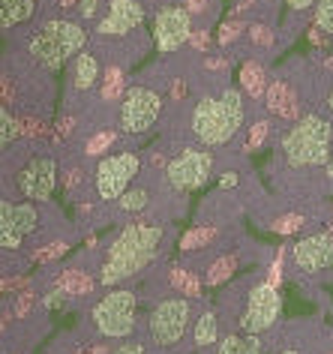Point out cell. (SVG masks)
I'll return each instance as SVG.
<instances>
[{"instance_id":"obj_1","label":"cell","mask_w":333,"mask_h":354,"mask_svg":"<svg viewBox=\"0 0 333 354\" xmlns=\"http://www.w3.org/2000/svg\"><path fill=\"white\" fill-rule=\"evenodd\" d=\"M162 243V225L133 223L120 232L108 246V259L102 264L99 282L102 286H117L120 279L135 277L156 259Z\"/></svg>"},{"instance_id":"obj_2","label":"cell","mask_w":333,"mask_h":354,"mask_svg":"<svg viewBox=\"0 0 333 354\" xmlns=\"http://www.w3.org/2000/svg\"><path fill=\"white\" fill-rule=\"evenodd\" d=\"M243 127V96L225 87L219 96H204L192 111V136L204 147L229 145Z\"/></svg>"},{"instance_id":"obj_3","label":"cell","mask_w":333,"mask_h":354,"mask_svg":"<svg viewBox=\"0 0 333 354\" xmlns=\"http://www.w3.org/2000/svg\"><path fill=\"white\" fill-rule=\"evenodd\" d=\"M87 46V33L78 21H66V19H51L33 33L30 39V57L46 69H60L69 57H78Z\"/></svg>"},{"instance_id":"obj_4","label":"cell","mask_w":333,"mask_h":354,"mask_svg":"<svg viewBox=\"0 0 333 354\" xmlns=\"http://www.w3.org/2000/svg\"><path fill=\"white\" fill-rule=\"evenodd\" d=\"M330 123L318 114H306L283 136V153L292 168H312L327 165L330 159Z\"/></svg>"},{"instance_id":"obj_5","label":"cell","mask_w":333,"mask_h":354,"mask_svg":"<svg viewBox=\"0 0 333 354\" xmlns=\"http://www.w3.org/2000/svg\"><path fill=\"white\" fill-rule=\"evenodd\" d=\"M93 324L108 339H126L135 330V295L129 288L108 291L93 306Z\"/></svg>"},{"instance_id":"obj_6","label":"cell","mask_w":333,"mask_h":354,"mask_svg":"<svg viewBox=\"0 0 333 354\" xmlns=\"http://www.w3.org/2000/svg\"><path fill=\"white\" fill-rule=\"evenodd\" d=\"M213 174V153L204 147H187L178 156L169 159L165 165V177H169V187L178 192H192L198 187H204Z\"/></svg>"},{"instance_id":"obj_7","label":"cell","mask_w":333,"mask_h":354,"mask_svg":"<svg viewBox=\"0 0 333 354\" xmlns=\"http://www.w3.org/2000/svg\"><path fill=\"white\" fill-rule=\"evenodd\" d=\"M162 114V100L160 93L151 91V87H129V91L124 93V102H120V129L129 132V136H138V132H147L153 127L156 120H160Z\"/></svg>"},{"instance_id":"obj_8","label":"cell","mask_w":333,"mask_h":354,"mask_svg":"<svg viewBox=\"0 0 333 354\" xmlns=\"http://www.w3.org/2000/svg\"><path fill=\"white\" fill-rule=\"evenodd\" d=\"M138 165H142V159H138V153H133V150L105 156L102 162L96 165V177H93L99 198L102 201H117L129 189V183L135 180Z\"/></svg>"},{"instance_id":"obj_9","label":"cell","mask_w":333,"mask_h":354,"mask_svg":"<svg viewBox=\"0 0 333 354\" xmlns=\"http://www.w3.org/2000/svg\"><path fill=\"white\" fill-rule=\"evenodd\" d=\"M189 315H192V309H189V300L183 295L162 300V304L151 313V336H153V342L162 345V348L178 345L183 336H187Z\"/></svg>"},{"instance_id":"obj_10","label":"cell","mask_w":333,"mask_h":354,"mask_svg":"<svg viewBox=\"0 0 333 354\" xmlns=\"http://www.w3.org/2000/svg\"><path fill=\"white\" fill-rule=\"evenodd\" d=\"M192 37V12L183 3H165L153 19V46L162 55L178 51Z\"/></svg>"},{"instance_id":"obj_11","label":"cell","mask_w":333,"mask_h":354,"mask_svg":"<svg viewBox=\"0 0 333 354\" xmlns=\"http://www.w3.org/2000/svg\"><path fill=\"white\" fill-rule=\"evenodd\" d=\"M279 313H283V297L276 291V282H258L256 288L249 291V300H247V309L240 315V327L243 333H261L267 327L276 324Z\"/></svg>"},{"instance_id":"obj_12","label":"cell","mask_w":333,"mask_h":354,"mask_svg":"<svg viewBox=\"0 0 333 354\" xmlns=\"http://www.w3.org/2000/svg\"><path fill=\"white\" fill-rule=\"evenodd\" d=\"M39 214L33 205H12V201H3L0 205V246L3 250H19L21 237L37 232Z\"/></svg>"},{"instance_id":"obj_13","label":"cell","mask_w":333,"mask_h":354,"mask_svg":"<svg viewBox=\"0 0 333 354\" xmlns=\"http://www.w3.org/2000/svg\"><path fill=\"white\" fill-rule=\"evenodd\" d=\"M55 177L57 165L51 156H33L28 165L19 171V189L30 201H48L55 192Z\"/></svg>"},{"instance_id":"obj_14","label":"cell","mask_w":333,"mask_h":354,"mask_svg":"<svg viewBox=\"0 0 333 354\" xmlns=\"http://www.w3.org/2000/svg\"><path fill=\"white\" fill-rule=\"evenodd\" d=\"M144 21V10L138 0H111L108 12L99 19L96 33L105 39H117V37H129L133 30L142 28Z\"/></svg>"},{"instance_id":"obj_15","label":"cell","mask_w":333,"mask_h":354,"mask_svg":"<svg viewBox=\"0 0 333 354\" xmlns=\"http://www.w3.org/2000/svg\"><path fill=\"white\" fill-rule=\"evenodd\" d=\"M294 264L306 273H318L333 268V234H310L292 246Z\"/></svg>"},{"instance_id":"obj_16","label":"cell","mask_w":333,"mask_h":354,"mask_svg":"<svg viewBox=\"0 0 333 354\" xmlns=\"http://www.w3.org/2000/svg\"><path fill=\"white\" fill-rule=\"evenodd\" d=\"M267 105H270V111H274V114H279V118H288V120L301 114L292 87H288L285 82H270L267 84Z\"/></svg>"},{"instance_id":"obj_17","label":"cell","mask_w":333,"mask_h":354,"mask_svg":"<svg viewBox=\"0 0 333 354\" xmlns=\"http://www.w3.org/2000/svg\"><path fill=\"white\" fill-rule=\"evenodd\" d=\"M33 12H37L33 0H0V24H3V30L24 24L28 19H33Z\"/></svg>"},{"instance_id":"obj_18","label":"cell","mask_w":333,"mask_h":354,"mask_svg":"<svg viewBox=\"0 0 333 354\" xmlns=\"http://www.w3.org/2000/svg\"><path fill=\"white\" fill-rule=\"evenodd\" d=\"M96 78H99V64H96V57L91 51H82L73 64V87L75 91H91L96 84Z\"/></svg>"},{"instance_id":"obj_19","label":"cell","mask_w":333,"mask_h":354,"mask_svg":"<svg viewBox=\"0 0 333 354\" xmlns=\"http://www.w3.org/2000/svg\"><path fill=\"white\" fill-rule=\"evenodd\" d=\"M219 354H265V351H261L256 333H247V336H225L222 345H219Z\"/></svg>"},{"instance_id":"obj_20","label":"cell","mask_w":333,"mask_h":354,"mask_svg":"<svg viewBox=\"0 0 333 354\" xmlns=\"http://www.w3.org/2000/svg\"><path fill=\"white\" fill-rule=\"evenodd\" d=\"M219 336V322L213 313H201L198 322H196V345L198 348H207V345H213Z\"/></svg>"},{"instance_id":"obj_21","label":"cell","mask_w":333,"mask_h":354,"mask_svg":"<svg viewBox=\"0 0 333 354\" xmlns=\"http://www.w3.org/2000/svg\"><path fill=\"white\" fill-rule=\"evenodd\" d=\"M240 84H243V91L247 93H252V96H261L265 93V69H261L258 64H243V69H240Z\"/></svg>"},{"instance_id":"obj_22","label":"cell","mask_w":333,"mask_h":354,"mask_svg":"<svg viewBox=\"0 0 333 354\" xmlns=\"http://www.w3.org/2000/svg\"><path fill=\"white\" fill-rule=\"evenodd\" d=\"M147 201H151L147 189L133 187V189H126L124 196L117 198V205H120V210H124V214H138V210H144V207H147Z\"/></svg>"},{"instance_id":"obj_23","label":"cell","mask_w":333,"mask_h":354,"mask_svg":"<svg viewBox=\"0 0 333 354\" xmlns=\"http://www.w3.org/2000/svg\"><path fill=\"white\" fill-rule=\"evenodd\" d=\"M60 288H64L66 295H84V291L93 288V279H87V273L69 270V273H64V279H60Z\"/></svg>"},{"instance_id":"obj_24","label":"cell","mask_w":333,"mask_h":354,"mask_svg":"<svg viewBox=\"0 0 333 354\" xmlns=\"http://www.w3.org/2000/svg\"><path fill=\"white\" fill-rule=\"evenodd\" d=\"M315 28L333 37V0H318L315 3Z\"/></svg>"},{"instance_id":"obj_25","label":"cell","mask_w":333,"mask_h":354,"mask_svg":"<svg viewBox=\"0 0 333 354\" xmlns=\"http://www.w3.org/2000/svg\"><path fill=\"white\" fill-rule=\"evenodd\" d=\"M124 91V73L117 66L105 69V84H102V100H115V96Z\"/></svg>"},{"instance_id":"obj_26","label":"cell","mask_w":333,"mask_h":354,"mask_svg":"<svg viewBox=\"0 0 333 354\" xmlns=\"http://www.w3.org/2000/svg\"><path fill=\"white\" fill-rule=\"evenodd\" d=\"M111 145H115V132H96V136L91 138V141H84V156H99V153H105Z\"/></svg>"},{"instance_id":"obj_27","label":"cell","mask_w":333,"mask_h":354,"mask_svg":"<svg viewBox=\"0 0 333 354\" xmlns=\"http://www.w3.org/2000/svg\"><path fill=\"white\" fill-rule=\"evenodd\" d=\"M207 241H213V228H192V232L180 241V250L192 252V250H198V246H204Z\"/></svg>"},{"instance_id":"obj_28","label":"cell","mask_w":333,"mask_h":354,"mask_svg":"<svg viewBox=\"0 0 333 354\" xmlns=\"http://www.w3.org/2000/svg\"><path fill=\"white\" fill-rule=\"evenodd\" d=\"M231 270H234V259H229V255H225V259H219L213 268H210V273H207V286H219V282H225L231 277Z\"/></svg>"},{"instance_id":"obj_29","label":"cell","mask_w":333,"mask_h":354,"mask_svg":"<svg viewBox=\"0 0 333 354\" xmlns=\"http://www.w3.org/2000/svg\"><path fill=\"white\" fill-rule=\"evenodd\" d=\"M171 286L178 288L183 297H196L198 295V282L192 279L187 270H171Z\"/></svg>"},{"instance_id":"obj_30","label":"cell","mask_w":333,"mask_h":354,"mask_svg":"<svg viewBox=\"0 0 333 354\" xmlns=\"http://www.w3.org/2000/svg\"><path fill=\"white\" fill-rule=\"evenodd\" d=\"M249 39H252V46H258V48H270L276 42V33L270 24H252L249 28Z\"/></svg>"},{"instance_id":"obj_31","label":"cell","mask_w":333,"mask_h":354,"mask_svg":"<svg viewBox=\"0 0 333 354\" xmlns=\"http://www.w3.org/2000/svg\"><path fill=\"white\" fill-rule=\"evenodd\" d=\"M0 127H3V132H0V145L10 147V141L19 138V120H15L12 114L3 109V111H0Z\"/></svg>"},{"instance_id":"obj_32","label":"cell","mask_w":333,"mask_h":354,"mask_svg":"<svg viewBox=\"0 0 333 354\" xmlns=\"http://www.w3.org/2000/svg\"><path fill=\"white\" fill-rule=\"evenodd\" d=\"M274 232H279V234H294V232H301L303 228V216H297V214H288V216H279V219H274Z\"/></svg>"},{"instance_id":"obj_33","label":"cell","mask_w":333,"mask_h":354,"mask_svg":"<svg viewBox=\"0 0 333 354\" xmlns=\"http://www.w3.org/2000/svg\"><path fill=\"white\" fill-rule=\"evenodd\" d=\"M240 30H243V21H238V19L225 21L222 28H219V42H222V46H229V42H234L240 37Z\"/></svg>"},{"instance_id":"obj_34","label":"cell","mask_w":333,"mask_h":354,"mask_svg":"<svg viewBox=\"0 0 333 354\" xmlns=\"http://www.w3.org/2000/svg\"><path fill=\"white\" fill-rule=\"evenodd\" d=\"M265 138H267V123L258 120L256 127L249 129V150H258L261 145H265Z\"/></svg>"},{"instance_id":"obj_35","label":"cell","mask_w":333,"mask_h":354,"mask_svg":"<svg viewBox=\"0 0 333 354\" xmlns=\"http://www.w3.org/2000/svg\"><path fill=\"white\" fill-rule=\"evenodd\" d=\"M99 6H102V0H78V15H82L84 21H91L99 15Z\"/></svg>"},{"instance_id":"obj_36","label":"cell","mask_w":333,"mask_h":354,"mask_svg":"<svg viewBox=\"0 0 333 354\" xmlns=\"http://www.w3.org/2000/svg\"><path fill=\"white\" fill-rule=\"evenodd\" d=\"M183 6H187L192 15H204L207 6H210V0H183Z\"/></svg>"},{"instance_id":"obj_37","label":"cell","mask_w":333,"mask_h":354,"mask_svg":"<svg viewBox=\"0 0 333 354\" xmlns=\"http://www.w3.org/2000/svg\"><path fill=\"white\" fill-rule=\"evenodd\" d=\"M189 42H192V46H196V48L201 51V48H207V42H210V37H207V33H204V30H192V37H189Z\"/></svg>"},{"instance_id":"obj_38","label":"cell","mask_w":333,"mask_h":354,"mask_svg":"<svg viewBox=\"0 0 333 354\" xmlns=\"http://www.w3.org/2000/svg\"><path fill=\"white\" fill-rule=\"evenodd\" d=\"M57 255H64V246L60 243L46 246V252H39V261H51V259H57Z\"/></svg>"},{"instance_id":"obj_39","label":"cell","mask_w":333,"mask_h":354,"mask_svg":"<svg viewBox=\"0 0 333 354\" xmlns=\"http://www.w3.org/2000/svg\"><path fill=\"white\" fill-rule=\"evenodd\" d=\"M115 354H144V348H142L138 342H126V345H120Z\"/></svg>"},{"instance_id":"obj_40","label":"cell","mask_w":333,"mask_h":354,"mask_svg":"<svg viewBox=\"0 0 333 354\" xmlns=\"http://www.w3.org/2000/svg\"><path fill=\"white\" fill-rule=\"evenodd\" d=\"M312 3H318V0H288V6H292L294 12H303V10H310Z\"/></svg>"},{"instance_id":"obj_41","label":"cell","mask_w":333,"mask_h":354,"mask_svg":"<svg viewBox=\"0 0 333 354\" xmlns=\"http://www.w3.org/2000/svg\"><path fill=\"white\" fill-rule=\"evenodd\" d=\"M30 297H33V295H19V309H15V313H19V315H24V313H28V306H30Z\"/></svg>"},{"instance_id":"obj_42","label":"cell","mask_w":333,"mask_h":354,"mask_svg":"<svg viewBox=\"0 0 333 354\" xmlns=\"http://www.w3.org/2000/svg\"><path fill=\"white\" fill-rule=\"evenodd\" d=\"M222 187L229 189V187H234V174H225V180H222Z\"/></svg>"},{"instance_id":"obj_43","label":"cell","mask_w":333,"mask_h":354,"mask_svg":"<svg viewBox=\"0 0 333 354\" xmlns=\"http://www.w3.org/2000/svg\"><path fill=\"white\" fill-rule=\"evenodd\" d=\"M327 174L333 177V159H330V162H327Z\"/></svg>"},{"instance_id":"obj_44","label":"cell","mask_w":333,"mask_h":354,"mask_svg":"<svg viewBox=\"0 0 333 354\" xmlns=\"http://www.w3.org/2000/svg\"><path fill=\"white\" fill-rule=\"evenodd\" d=\"M69 3H75V0H60V6H69Z\"/></svg>"},{"instance_id":"obj_45","label":"cell","mask_w":333,"mask_h":354,"mask_svg":"<svg viewBox=\"0 0 333 354\" xmlns=\"http://www.w3.org/2000/svg\"><path fill=\"white\" fill-rule=\"evenodd\" d=\"M330 109H333V93H330Z\"/></svg>"},{"instance_id":"obj_46","label":"cell","mask_w":333,"mask_h":354,"mask_svg":"<svg viewBox=\"0 0 333 354\" xmlns=\"http://www.w3.org/2000/svg\"><path fill=\"white\" fill-rule=\"evenodd\" d=\"M283 354H297V351H283Z\"/></svg>"}]
</instances>
